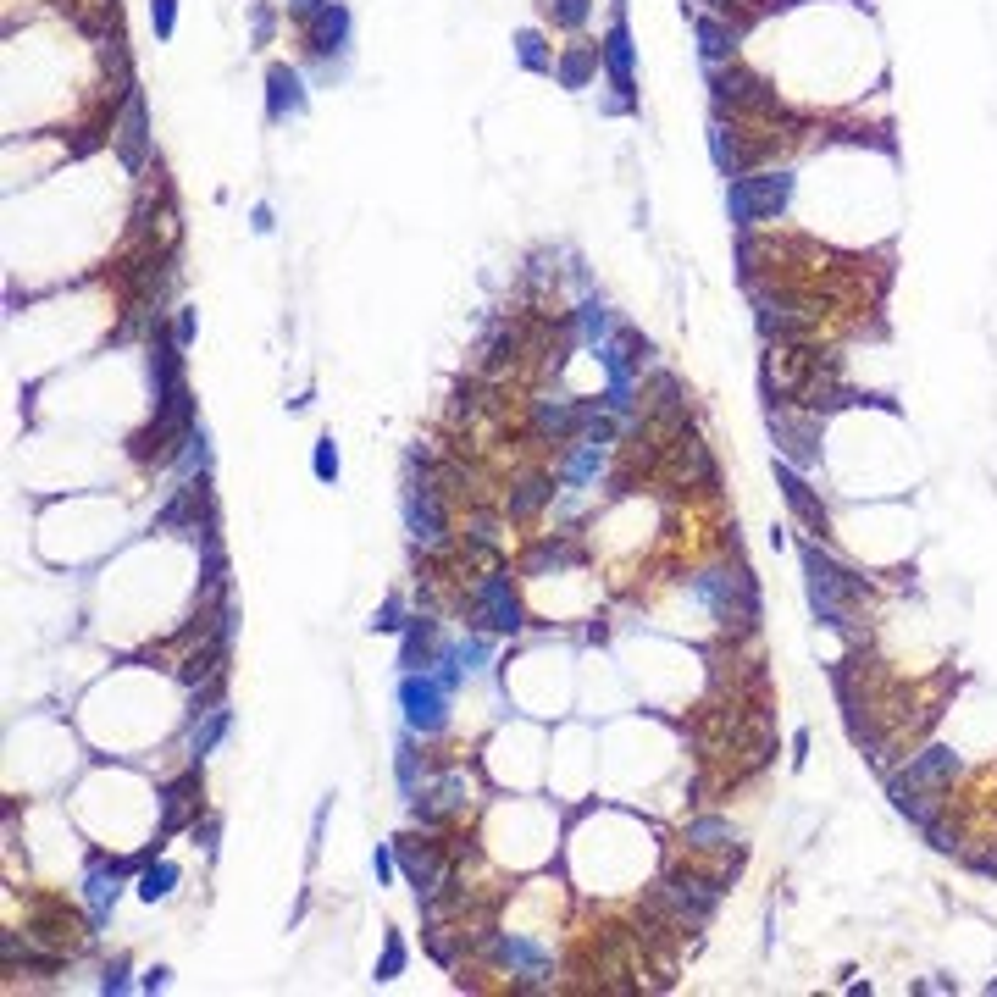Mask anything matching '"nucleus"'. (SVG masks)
<instances>
[{
    "label": "nucleus",
    "mask_w": 997,
    "mask_h": 997,
    "mask_svg": "<svg viewBox=\"0 0 997 997\" xmlns=\"http://www.w3.org/2000/svg\"><path fill=\"white\" fill-rule=\"evenodd\" d=\"M344 34H349V12L338 0H327L322 12L311 17V50L316 56H333V50H344Z\"/></svg>",
    "instance_id": "15"
},
{
    "label": "nucleus",
    "mask_w": 997,
    "mask_h": 997,
    "mask_svg": "<svg viewBox=\"0 0 997 997\" xmlns=\"http://www.w3.org/2000/svg\"><path fill=\"white\" fill-rule=\"evenodd\" d=\"M604 67H610L615 89H621V100H632V39H626V23L615 17L610 34H604Z\"/></svg>",
    "instance_id": "14"
},
{
    "label": "nucleus",
    "mask_w": 997,
    "mask_h": 997,
    "mask_svg": "<svg viewBox=\"0 0 997 997\" xmlns=\"http://www.w3.org/2000/svg\"><path fill=\"white\" fill-rule=\"evenodd\" d=\"M172 338H178V344H189V338H194V311H183V316H178V327H172Z\"/></svg>",
    "instance_id": "39"
},
{
    "label": "nucleus",
    "mask_w": 997,
    "mask_h": 997,
    "mask_svg": "<svg viewBox=\"0 0 997 997\" xmlns=\"http://www.w3.org/2000/svg\"><path fill=\"white\" fill-rule=\"evenodd\" d=\"M399 704H405L410 732H421V737H438L449 726V687L438 682V676H427V671H405V682H399Z\"/></svg>",
    "instance_id": "4"
},
{
    "label": "nucleus",
    "mask_w": 997,
    "mask_h": 997,
    "mask_svg": "<svg viewBox=\"0 0 997 997\" xmlns=\"http://www.w3.org/2000/svg\"><path fill=\"white\" fill-rule=\"evenodd\" d=\"M84 903H89V925H106L111 903H117V870H106V865L89 870L84 876Z\"/></svg>",
    "instance_id": "19"
},
{
    "label": "nucleus",
    "mask_w": 997,
    "mask_h": 997,
    "mask_svg": "<svg viewBox=\"0 0 997 997\" xmlns=\"http://www.w3.org/2000/svg\"><path fill=\"white\" fill-rule=\"evenodd\" d=\"M776 482H781V499H787V505H793V516H798V521H804V527H809V532H815V538H820V532H826V510H820V499H815V493H809L804 471H798V466H787V460H781V466H776Z\"/></svg>",
    "instance_id": "12"
},
{
    "label": "nucleus",
    "mask_w": 997,
    "mask_h": 997,
    "mask_svg": "<svg viewBox=\"0 0 997 997\" xmlns=\"http://www.w3.org/2000/svg\"><path fill=\"white\" fill-rule=\"evenodd\" d=\"M577 322H582V338H588V344H604V333H610V311H604L599 300H588V305H582V311H577Z\"/></svg>",
    "instance_id": "28"
},
{
    "label": "nucleus",
    "mask_w": 997,
    "mask_h": 997,
    "mask_svg": "<svg viewBox=\"0 0 997 997\" xmlns=\"http://www.w3.org/2000/svg\"><path fill=\"white\" fill-rule=\"evenodd\" d=\"M322 6H327V0H289V12H294V17H316Z\"/></svg>",
    "instance_id": "40"
},
{
    "label": "nucleus",
    "mask_w": 997,
    "mask_h": 997,
    "mask_svg": "<svg viewBox=\"0 0 997 997\" xmlns=\"http://www.w3.org/2000/svg\"><path fill=\"white\" fill-rule=\"evenodd\" d=\"M167 975L172 970H161V964H156V970H145V992H161V986H167Z\"/></svg>",
    "instance_id": "41"
},
{
    "label": "nucleus",
    "mask_w": 997,
    "mask_h": 997,
    "mask_svg": "<svg viewBox=\"0 0 997 997\" xmlns=\"http://www.w3.org/2000/svg\"><path fill=\"white\" fill-rule=\"evenodd\" d=\"M405 521H410V538H416L421 549H438V543L449 538V532H444V505H438L433 482H410V493H405Z\"/></svg>",
    "instance_id": "9"
},
{
    "label": "nucleus",
    "mask_w": 997,
    "mask_h": 997,
    "mask_svg": "<svg viewBox=\"0 0 997 997\" xmlns=\"http://www.w3.org/2000/svg\"><path fill=\"white\" fill-rule=\"evenodd\" d=\"M693 34H698V50H704V61H726V56L737 50V28L721 23V17H709V12L693 17Z\"/></svg>",
    "instance_id": "18"
},
{
    "label": "nucleus",
    "mask_w": 997,
    "mask_h": 997,
    "mask_svg": "<svg viewBox=\"0 0 997 997\" xmlns=\"http://www.w3.org/2000/svg\"><path fill=\"white\" fill-rule=\"evenodd\" d=\"M399 615H405V604H399V599H388L383 610L372 615V632H399V626H405V621H399Z\"/></svg>",
    "instance_id": "35"
},
{
    "label": "nucleus",
    "mask_w": 997,
    "mask_h": 997,
    "mask_svg": "<svg viewBox=\"0 0 997 997\" xmlns=\"http://www.w3.org/2000/svg\"><path fill=\"white\" fill-rule=\"evenodd\" d=\"M194 793H200V776H183V781H172V787H167V798H161V831H178V826H183V815H189Z\"/></svg>",
    "instance_id": "21"
},
{
    "label": "nucleus",
    "mask_w": 997,
    "mask_h": 997,
    "mask_svg": "<svg viewBox=\"0 0 997 997\" xmlns=\"http://www.w3.org/2000/svg\"><path fill=\"white\" fill-rule=\"evenodd\" d=\"M433 621H410V632H405V671H421V665L433 660Z\"/></svg>",
    "instance_id": "24"
},
{
    "label": "nucleus",
    "mask_w": 997,
    "mask_h": 997,
    "mask_svg": "<svg viewBox=\"0 0 997 997\" xmlns=\"http://www.w3.org/2000/svg\"><path fill=\"white\" fill-rule=\"evenodd\" d=\"M593 61H599V50H571V56L560 61V78H565V89H582V84H588Z\"/></svg>",
    "instance_id": "27"
},
{
    "label": "nucleus",
    "mask_w": 997,
    "mask_h": 997,
    "mask_svg": "<svg viewBox=\"0 0 997 997\" xmlns=\"http://www.w3.org/2000/svg\"><path fill=\"white\" fill-rule=\"evenodd\" d=\"M372 870H377V881H388V876H394V853L377 848V853H372Z\"/></svg>",
    "instance_id": "37"
},
{
    "label": "nucleus",
    "mask_w": 997,
    "mask_h": 997,
    "mask_svg": "<svg viewBox=\"0 0 997 997\" xmlns=\"http://www.w3.org/2000/svg\"><path fill=\"white\" fill-rule=\"evenodd\" d=\"M804 571H809V610L820 626L853 632V599H865V582L842 571L831 554H820V543H804Z\"/></svg>",
    "instance_id": "1"
},
{
    "label": "nucleus",
    "mask_w": 997,
    "mask_h": 997,
    "mask_svg": "<svg viewBox=\"0 0 997 997\" xmlns=\"http://www.w3.org/2000/svg\"><path fill=\"white\" fill-rule=\"evenodd\" d=\"M399 787L416 798V748H410V743H399Z\"/></svg>",
    "instance_id": "36"
},
{
    "label": "nucleus",
    "mask_w": 997,
    "mask_h": 997,
    "mask_svg": "<svg viewBox=\"0 0 997 997\" xmlns=\"http://www.w3.org/2000/svg\"><path fill=\"white\" fill-rule=\"evenodd\" d=\"M266 89H272V122H283L289 111H300V106H305L300 78H294L289 67H272V73H266Z\"/></svg>",
    "instance_id": "20"
},
{
    "label": "nucleus",
    "mask_w": 997,
    "mask_h": 997,
    "mask_svg": "<svg viewBox=\"0 0 997 997\" xmlns=\"http://www.w3.org/2000/svg\"><path fill=\"white\" fill-rule=\"evenodd\" d=\"M687 842H693V848H732L737 831H732V820H693V826H687Z\"/></svg>",
    "instance_id": "25"
},
{
    "label": "nucleus",
    "mask_w": 997,
    "mask_h": 997,
    "mask_svg": "<svg viewBox=\"0 0 997 997\" xmlns=\"http://www.w3.org/2000/svg\"><path fill=\"white\" fill-rule=\"evenodd\" d=\"M599 466H604V444L599 438H582V444L571 449V460H565V488H582Z\"/></svg>",
    "instance_id": "22"
},
{
    "label": "nucleus",
    "mask_w": 997,
    "mask_h": 997,
    "mask_svg": "<svg viewBox=\"0 0 997 997\" xmlns=\"http://www.w3.org/2000/svg\"><path fill=\"white\" fill-rule=\"evenodd\" d=\"M549 12H554L560 28H577L582 17H588V0H549Z\"/></svg>",
    "instance_id": "33"
},
{
    "label": "nucleus",
    "mask_w": 997,
    "mask_h": 997,
    "mask_svg": "<svg viewBox=\"0 0 997 997\" xmlns=\"http://www.w3.org/2000/svg\"><path fill=\"white\" fill-rule=\"evenodd\" d=\"M709 89H715V106H732V117L737 111H759V117H776L781 111V100H776V89H765L759 78H748V73H709Z\"/></svg>",
    "instance_id": "6"
},
{
    "label": "nucleus",
    "mask_w": 997,
    "mask_h": 997,
    "mask_svg": "<svg viewBox=\"0 0 997 997\" xmlns=\"http://www.w3.org/2000/svg\"><path fill=\"white\" fill-rule=\"evenodd\" d=\"M399 859H405V876L416 881V898L433 903V892H438V848L433 842H421V837H399Z\"/></svg>",
    "instance_id": "13"
},
{
    "label": "nucleus",
    "mask_w": 997,
    "mask_h": 997,
    "mask_svg": "<svg viewBox=\"0 0 997 997\" xmlns=\"http://www.w3.org/2000/svg\"><path fill=\"white\" fill-rule=\"evenodd\" d=\"M693 593L715 610L721 626H754L759 621V593H754V577H748V571H698Z\"/></svg>",
    "instance_id": "2"
},
{
    "label": "nucleus",
    "mask_w": 997,
    "mask_h": 997,
    "mask_svg": "<svg viewBox=\"0 0 997 997\" xmlns=\"http://www.w3.org/2000/svg\"><path fill=\"white\" fill-rule=\"evenodd\" d=\"M709 150H715V167H721L726 178H743V172H748V145L737 139L732 128H726V117L709 122Z\"/></svg>",
    "instance_id": "16"
},
{
    "label": "nucleus",
    "mask_w": 997,
    "mask_h": 997,
    "mask_svg": "<svg viewBox=\"0 0 997 997\" xmlns=\"http://www.w3.org/2000/svg\"><path fill=\"white\" fill-rule=\"evenodd\" d=\"M471 615H477L482 632H521V599H516V588H510L505 571H493V577L477 582V593H471Z\"/></svg>",
    "instance_id": "5"
},
{
    "label": "nucleus",
    "mask_w": 997,
    "mask_h": 997,
    "mask_svg": "<svg viewBox=\"0 0 997 997\" xmlns=\"http://www.w3.org/2000/svg\"><path fill=\"white\" fill-rule=\"evenodd\" d=\"M709 6H721V12H726V17H732V6H737V0H709Z\"/></svg>",
    "instance_id": "42"
},
{
    "label": "nucleus",
    "mask_w": 997,
    "mask_h": 997,
    "mask_svg": "<svg viewBox=\"0 0 997 997\" xmlns=\"http://www.w3.org/2000/svg\"><path fill=\"white\" fill-rule=\"evenodd\" d=\"M311 466H316V477H322V482H338V444H333V438H322V444H316Z\"/></svg>",
    "instance_id": "31"
},
{
    "label": "nucleus",
    "mask_w": 997,
    "mask_h": 997,
    "mask_svg": "<svg viewBox=\"0 0 997 997\" xmlns=\"http://www.w3.org/2000/svg\"><path fill=\"white\" fill-rule=\"evenodd\" d=\"M770 433H776L781 460H787V466H798V471L820 466V421L787 416V410H770Z\"/></svg>",
    "instance_id": "7"
},
{
    "label": "nucleus",
    "mask_w": 997,
    "mask_h": 997,
    "mask_svg": "<svg viewBox=\"0 0 997 997\" xmlns=\"http://www.w3.org/2000/svg\"><path fill=\"white\" fill-rule=\"evenodd\" d=\"M228 726H233V709H205V726H194V737H189V754L194 759H205L211 748L228 737Z\"/></svg>",
    "instance_id": "23"
},
{
    "label": "nucleus",
    "mask_w": 997,
    "mask_h": 997,
    "mask_svg": "<svg viewBox=\"0 0 997 997\" xmlns=\"http://www.w3.org/2000/svg\"><path fill=\"white\" fill-rule=\"evenodd\" d=\"M516 45H521V61H527L532 73H543V67H549V50H543V39L532 34V28H527V34L516 39Z\"/></svg>",
    "instance_id": "32"
},
{
    "label": "nucleus",
    "mask_w": 997,
    "mask_h": 997,
    "mask_svg": "<svg viewBox=\"0 0 997 997\" xmlns=\"http://www.w3.org/2000/svg\"><path fill=\"white\" fill-rule=\"evenodd\" d=\"M100 986H106V992H128V970H122V964H111V970H106V981H100Z\"/></svg>",
    "instance_id": "38"
},
{
    "label": "nucleus",
    "mask_w": 997,
    "mask_h": 997,
    "mask_svg": "<svg viewBox=\"0 0 997 997\" xmlns=\"http://www.w3.org/2000/svg\"><path fill=\"white\" fill-rule=\"evenodd\" d=\"M953 776H959V754H953V748H925V754H914V765L898 776V787H914V793H942Z\"/></svg>",
    "instance_id": "11"
},
{
    "label": "nucleus",
    "mask_w": 997,
    "mask_h": 997,
    "mask_svg": "<svg viewBox=\"0 0 997 997\" xmlns=\"http://www.w3.org/2000/svg\"><path fill=\"white\" fill-rule=\"evenodd\" d=\"M549 493H554V482H549V477H532L527 488H521V499H516L510 510H516V516H532V510H538L543 499H549Z\"/></svg>",
    "instance_id": "30"
},
{
    "label": "nucleus",
    "mask_w": 997,
    "mask_h": 997,
    "mask_svg": "<svg viewBox=\"0 0 997 997\" xmlns=\"http://www.w3.org/2000/svg\"><path fill=\"white\" fill-rule=\"evenodd\" d=\"M399 970H405V937H399V931H388V948H383V964H377V981H394Z\"/></svg>",
    "instance_id": "29"
},
{
    "label": "nucleus",
    "mask_w": 997,
    "mask_h": 997,
    "mask_svg": "<svg viewBox=\"0 0 997 997\" xmlns=\"http://www.w3.org/2000/svg\"><path fill=\"white\" fill-rule=\"evenodd\" d=\"M787 200H793V172H754V178L743 172V178L732 183V194H726L737 228H754V222L781 217Z\"/></svg>",
    "instance_id": "3"
},
{
    "label": "nucleus",
    "mask_w": 997,
    "mask_h": 997,
    "mask_svg": "<svg viewBox=\"0 0 997 997\" xmlns=\"http://www.w3.org/2000/svg\"><path fill=\"white\" fill-rule=\"evenodd\" d=\"M488 953H493V964H499V970L521 975V981H532V986L549 981V953H543L538 942H527V937H493Z\"/></svg>",
    "instance_id": "10"
},
{
    "label": "nucleus",
    "mask_w": 997,
    "mask_h": 997,
    "mask_svg": "<svg viewBox=\"0 0 997 997\" xmlns=\"http://www.w3.org/2000/svg\"><path fill=\"white\" fill-rule=\"evenodd\" d=\"M117 150H122V161H128V167H145V95H128Z\"/></svg>",
    "instance_id": "17"
},
{
    "label": "nucleus",
    "mask_w": 997,
    "mask_h": 997,
    "mask_svg": "<svg viewBox=\"0 0 997 997\" xmlns=\"http://www.w3.org/2000/svg\"><path fill=\"white\" fill-rule=\"evenodd\" d=\"M172 12H178V0H150V23H156V39H172Z\"/></svg>",
    "instance_id": "34"
},
{
    "label": "nucleus",
    "mask_w": 997,
    "mask_h": 997,
    "mask_svg": "<svg viewBox=\"0 0 997 997\" xmlns=\"http://www.w3.org/2000/svg\"><path fill=\"white\" fill-rule=\"evenodd\" d=\"M660 903H671L676 920H709V909H715V898H721V881H698V876H665L660 892H654Z\"/></svg>",
    "instance_id": "8"
},
{
    "label": "nucleus",
    "mask_w": 997,
    "mask_h": 997,
    "mask_svg": "<svg viewBox=\"0 0 997 997\" xmlns=\"http://www.w3.org/2000/svg\"><path fill=\"white\" fill-rule=\"evenodd\" d=\"M172 887H178V865H150L145 881H139V898L161 903V898H172Z\"/></svg>",
    "instance_id": "26"
}]
</instances>
